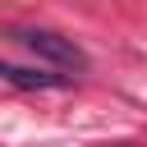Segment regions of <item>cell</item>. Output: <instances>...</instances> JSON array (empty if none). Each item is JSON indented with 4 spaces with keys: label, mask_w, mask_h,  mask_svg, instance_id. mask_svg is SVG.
<instances>
[{
    "label": "cell",
    "mask_w": 147,
    "mask_h": 147,
    "mask_svg": "<svg viewBox=\"0 0 147 147\" xmlns=\"http://www.w3.org/2000/svg\"><path fill=\"white\" fill-rule=\"evenodd\" d=\"M14 41H23L37 60H46V64H60V69H83L87 64V55L69 41V37H60V32H51V28H14L9 32Z\"/></svg>",
    "instance_id": "6da1fadb"
},
{
    "label": "cell",
    "mask_w": 147,
    "mask_h": 147,
    "mask_svg": "<svg viewBox=\"0 0 147 147\" xmlns=\"http://www.w3.org/2000/svg\"><path fill=\"white\" fill-rule=\"evenodd\" d=\"M0 83H14V87H69L64 74H41V69H18V64H5L0 60Z\"/></svg>",
    "instance_id": "7a4b0ae2"
}]
</instances>
